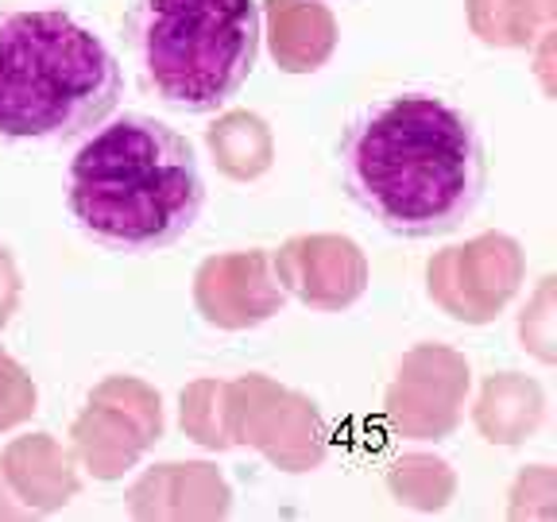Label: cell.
<instances>
[{"instance_id": "cell-4", "label": "cell", "mask_w": 557, "mask_h": 522, "mask_svg": "<svg viewBox=\"0 0 557 522\" xmlns=\"http://www.w3.org/2000/svg\"><path fill=\"white\" fill-rule=\"evenodd\" d=\"M256 0H136L128 39L148 86L174 109L228 104L260 59Z\"/></svg>"}, {"instance_id": "cell-3", "label": "cell", "mask_w": 557, "mask_h": 522, "mask_svg": "<svg viewBox=\"0 0 557 522\" xmlns=\"http://www.w3.org/2000/svg\"><path fill=\"white\" fill-rule=\"evenodd\" d=\"M121 62L59 9L0 12V136L74 139L121 101Z\"/></svg>"}, {"instance_id": "cell-1", "label": "cell", "mask_w": 557, "mask_h": 522, "mask_svg": "<svg viewBox=\"0 0 557 522\" xmlns=\"http://www.w3.org/2000/svg\"><path fill=\"white\" fill-rule=\"evenodd\" d=\"M341 174L387 233L426 240L461 228L487 186L480 132L445 97L407 89L368 104L341 139Z\"/></svg>"}, {"instance_id": "cell-2", "label": "cell", "mask_w": 557, "mask_h": 522, "mask_svg": "<svg viewBox=\"0 0 557 522\" xmlns=\"http://www.w3.org/2000/svg\"><path fill=\"white\" fill-rule=\"evenodd\" d=\"M78 228L109 252H159L201 217L206 183L186 136L144 113L101 121L66 174Z\"/></svg>"}]
</instances>
